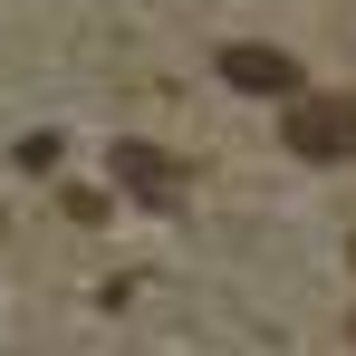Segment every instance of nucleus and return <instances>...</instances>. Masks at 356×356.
<instances>
[{"label":"nucleus","mask_w":356,"mask_h":356,"mask_svg":"<svg viewBox=\"0 0 356 356\" xmlns=\"http://www.w3.org/2000/svg\"><path fill=\"white\" fill-rule=\"evenodd\" d=\"M289 154L308 164H356V97H289Z\"/></svg>","instance_id":"obj_1"},{"label":"nucleus","mask_w":356,"mask_h":356,"mask_svg":"<svg viewBox=\"0 0 356 356\" xmlns=\"http://www.w3.org/2000/svg\"><path fill=\"white\" fill-rule=\"evenodd\" d=\"M106 174H116L135 202H154V212H174V202H183V174L154 154V145H106Z\"/></svg>","instance_id":"obj_2"},{"label":"nucleus","mask_w":356,"mask_h":356,"mask_svg":"<svg viewBox=\"0 0 356 356\" xmlns=\"http://www.w3.org/2000/svg\"><path fill=\"white\" fill-rule=\"evenodd\" d=\"M222 77H232L241 97H298V58L289 49H260V39L222 49Z\"/></svg>","instance_id":"obj_3"}]
</instances>
